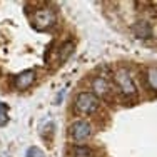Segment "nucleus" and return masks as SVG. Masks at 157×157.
Returning a JSON list of instances; mask_svg holds the SVG:
<instances>
[{
    "instance_id": "obj_3",
    "label": "nucleus",
    "mask_w": 157,
    "mask_h": 157,
    "mask_svg": "<svg viewBox=\"0 0 157 157\" xmlns=\"http://www.w3.org/2000/svg\"><path fill=\"white\" fill-rule=\"evenodd\" d=\"M55 24V12L48 7L37 10L35 15H33V25H35L39 30H45V29L52 27Z\"/></svg>"
},
{
    "instance_id": "obj_8",
    "label": "nucleus",
    "mask_w": 157,
    "mask_h": 157,
    "mask_svg": "<svg viewBox=\"0 0 157 157\" xmlns=\"http://www.w3.org/2000/svg\"><path fill=\"white\" fill-rule=\"evenodd\" d=\"M147 82L152 90H157V67L147 69Z\"/></svg>"
},
{
    "instance_id": "obj_1",
    "label": "nucleus",
    "mask_w": 157,
    "mask_h": 157,
    "mask_svg": "<svg viewBox=\"0 0 157 157\" xmlns=\"http://www.w3.org/2000/svg\"><path fill=\"white\" fill-rule=\"evenodd\" d=\"M114 80H115V84H117L119 90H121L124 95H127V97H134V95H136V92H137L136 84H134V78L130 77V72L127 69L121 67V69L115 70Z\"/></svg>"
},
{
    "instance_id": "obj_11",
    "label": "nucleus",
    "mask_w": 157,
    "mask_h": 157,
    "mask_svg": "<svg viewBox=\"0 0 157 157\" xmlns=\"http://www.w3.org/2000/svg\"><path fill=\"white\" fill-rule=\"evenodd\" d=\"M27 157H45V154L39 147H30L27 151Z\"/></svg>"
},
{
    "instance_id": "obj_7",
    "label": "nucleus",
    "mask_w": 157,
    "mask_h": 157,
    "mask_svg": "<svg viewBox=\"0 0 157 157\" xmlns=\"http://www.w3.org/2000/svg\"><path fill=\"white\" fill-rule=\"evenodd\" d=\"M134 33H136V37H139V39H151L152 37V27L147 22L139 20L134 25Z\"/></svg>"
},
{
    "instance_id": "obj_9",
    "label": "nucleus",
    "mask_w": 157,
    "mask_h": 157,
    "mask_svg": "<svg viewBox=\"0 0 157 157\" xmlns=\"http://www.w3.org/2000/svg\"><path fill=\"white\" fill-rule=\"evenodd\" d=\"M74 157H92V152L85 145H78V147H75V151H74Z\"/></svg>"
},
{
    "instance_id": "obj_10",
    "label": "nucleus",
    "mask_w": 157,
    "mask_h": 157,
    "mask_svg": "<svg viewBox=\"0 0 157 157\" xmlns=\"http://www.w3.org/2000/svg\"><path fill=\"white\" fill-rule=\"evenodd\" d=\"M7 119H9V115H7V107H5V104L0 102V125H5Z\"/></svg>"
},
{
    "instance_id": "obj_2",
    "label": "nucleus",
    "mask_w": 157,
    "mask_h": 157,
    "mask_svg": "<svg viewBox=\"0 0 157 157\" xmlns=\"http://www.w3.org/2000/svg\"><path fill=\"white\" fill-rule=\"evenodd\" d=\"M75 109L82 114H92L99 109V100L90 92H80L75 99Z\"/></svg>"
},
{
    "instance_id": "obj_4",
    "label": "nucleus",
    "mask_w": 157,
    "mask_h": 157,
    "mask_svg": "<svg viewBox=\"0 0 157 157\" xmlns=\"http://www.w3.org/2000/svg\"><path fill=\"white\" fill-rule=\"evenodd\" d=\"M90 132H92L90 125H89L87 122H84V121H77V122H74V124L70 125V137H72L74 140H77V142H82V140L89 139V137H90Z\"/></svg>"
},
{
    "instance_id": "obj_5",
    "label": "nucleus",
    "mask_w": 157,
    "mask_h": 157,
    "mask_svg": "<svg viewBox=\"0 0 157 157\" xmlns=\"http://www.w3.org/2000/svg\"><path fill=\"white\" fill-rule=\"evenodd\" d=\"M35 82V72L33 70H24L15 77V87L18 90H25Z\"/></svg>"
},
{
    "instance_id": "obj_6",
    "label": "nucleus",
    "mask_w": 157,
    "mask_h": 157,
    "mask_svg": "<svg viewBox=\"0 0 157 157\" xmlns=\"http://www.w3.org/2000/svg\"><path fill=\"white\" fill-rule=\"evenodd\" d=\"M92 90L95 92L94 95L105 97V95L110 92V89H109V84H107V80H105V78L97 77V78H94V82H92Z\"/></svg>"
}]
</instances>
